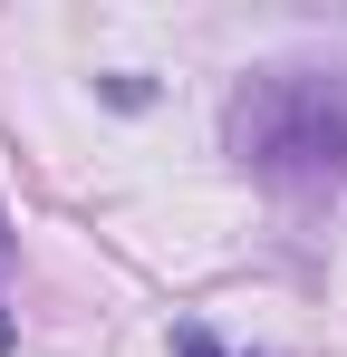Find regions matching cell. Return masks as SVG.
Returning <instances> with one entry per match:
<instances>
[{"instance_id": "1", "label": "cell", "mask_w": 347, "mask_h": 357, "mask_svg": "<svg viewBox=\"0 0 347 357\" xmlns=\"http://www.w3.org/2000/svg\"><path fill=\"white\" fill-rule=\"evenodd\" d=\"M231 145L270 183H338L347 174V87L299 77V68L251 77L231 97Z\"/></svg>"}, {"instance_id": "2", "label": "cell", "mask_w": 347, "mask_h": 357, "mask_svg": "<svg viewBox=\"0 0 347 357\" xmlns=\"http://www.w3.org/2000/svg\"><path fill=\"white\" fill-rule=\"evenodd\" d=\"M174 348H183V357H222V348H213V328H193V319L174 328Z\"/></svg>"}, {"instance_id": "3", "label": "cell", "mask_w": 347, "mask_h": 357, "mask_svg": "<svg viewBox=\"0 0 347 357\" xmlns=\"http://www.w3.org/2000/svg\"><path fill=\"white\" fill-rule=\"evenodd\" d=\"M10 338H20V328H10V309H0V357H10Z\"/></svg>"}]
</instances>
